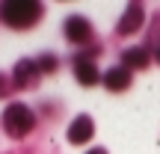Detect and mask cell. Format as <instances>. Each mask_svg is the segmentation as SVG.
Returning <instances> with one entry per match:
<instances>
[{
    "label": "cell",
    "instance_id": "9c48e42d",
    "mask_svg": "<svg viewBox=\"0 0 160 154\" xmlns=\"http://www.w3.org/2000/svg\"><path fill=\"white\" fill-rule=\"evenodd\" d=\"M122 62H125V68H142L148 62V51L145 47H128L122 53Z\"/></svg>",
    "mask_w": 160,
    "mask_h": 154
},
{
    "label": "cell",
    "instance_id": "ba28073f",
    "mask_svg": "<svg viewBox=\"0 0 160 154\" xmlns=\"http://www.w3.org/2000/svg\"><path fill=\"white\" fill-rule=\"evenodd\" d=\"M104 83H107V89H113V92L128 89V86H131V68H125V65L110 68L107 74H104Z\"/></svg>",
    "mask_w": 160,
    "mask_h": 154
},
{
    "label": "cell",
    "instance_id": "30bf717a",
    "mask_svg": "<svg viewBox=\"0 0 160 154\" xmlns=\"http://www.w3.org/2000/svg\"><path fill=\"white\" fill-rule=\"evenodd\" d=\"M39 71H57V57H51V53L42 57L39 59Z\"/></svg>",
    "mask_w": 160,
    "mask_h": 154
},
{
    "label": "cell",
    "instance_id": "277c9868",
    "mask_svg": "<svg viewBox=\"0 0 160 154\" xmlns=\"http://www.w3.org/2000/svg\"><path fill=\"white\" fill-rule=\"evenodd\" d=\"M36 77H39V62H33V59H21V62L15 65V74H12V80H15L18 89L33 86Z\"/></svg>",
    "mask_w": 160,
    "mask_h": 154
},
{
    "label": "cell",
    "instance_id": "7c38bea8",
    "mask_svg": "<svg viewBox=\"0 0 160 154\" xmlns=\"http://www.w3.org/2000/svg\"><path fill=\"white\" fill-rule=\"evenodd\" d=\"M154 57H157V62H160V45H157V51H154Z\"/></svg>",
    "mask_w": 160,
    "mask_h": 154
},
{
    "label": "cell",
    "instance_id": "8fae6325",
    "mask_svg": "<svg viewBox=\"0 0 160 154\" xmlns=\"http://www.w3.org/2000/svg\"><path fill=\"white\" fill-rule=\"evenodd\" d=\"M89 154H107V151H104V148H92Z\"/></svg>",
    "mask_w": 160,
    "mask_h": 154
},
{
    "label": "cell",
    "instance_id": "6da1fadb",
    "mask_svg": "<svg viewBox=\"0 0 160 154\" xmlns=\"http://www.w3.org/2000/svg\"><path fill=\"white\" fill-rule=\"evenodd\" d=\"M42 15V6L36 0H9V3L0 6V18H3L9 27L24 30V27H33Z\"/></svg>",
    "mask_w": 160,
    "mask_h": 154
},
{
    "label": "cell",
    "instance_id": "52a82bcc",
    "mask_svg": "<svg viewBox=\"0 0 160 154\" xmlns=\"http://www.w3.org/2000/svg\"><path fill=\"white\" fill-rule=\"evenodd\" d=\"M74 74H77V80L83 86H95L98 83V65L89 57H77L74 59Z\"/></svg>",
    "mask_w": 160,
    "mask_h": 154
},
{
    "label": "cell",
    "instance_id": "7a4b0ae2",
    "mask_svg": "<svg viewBox=\"0 0 160 154\" xmlns=\"http://www.w3.org/2000/svg\"><path fill=\"white\" fill-rule=\"evenodd\" d=\"M36 125V116L27 104H9L3 113V127L9 137H27Z\"/></svg>",
    "mask_w": 160,
    "mask_h": 154
},
{
    "label": "cell",
    "instance_id": "5b68a950",
    "mask_svg": "<svg viewBox=\"0 0 160 154\" xmlns=\"http://www.w3.org/2000/svg\"><path fill=\"white\" fill-rule=\"evenodd\" d=\"M92 133H95V125H92V119H89V116H77V119L68 125V142L80 145V142H86Z\"/></svg>",
    "mask_w": 160,
    "mask_h": 154
},
{
    "label": "cell",
    "instance_id": "8992f818",
    "mask_svg": "<svg viewBox=\"0 0 160 154\" xmlns=\"http://www.w3.org/2000/svg\"><path fill=\"white\" fill-rule=\"evenodd\" d=\"M142 21H145L142 9H139L137 3H131V6H128V12L122 15V21H119V33H122V36H131V33H137V30L142 27Z\"/></svg>",
    "mask_w": 160,
    "mask_h": 154
},
{
    "label": "cell",
    "instance_id": "3957f363",
    "mask_svg": "<svg viewBox=\"0 0 160 154\" xmlns=\"http://www.w3.org/2000/svg\"><path fill=\"white\" fill-rule=\"evenodd\" d=\"M65 36H68L74 45H89L92 42V24L83 15H71L65 21Z\"/></svg>",
    "mask_w": 160,
    "mask_h": 154
}]
</instances>
